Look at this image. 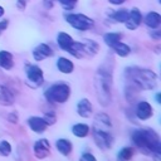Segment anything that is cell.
<instances>
[{
	"instance_id": "16",
	"label": "cell",
	"mask_w": 161,
	"mask_h": 161,
	"mask_svg": "<svg viewBox=\"0 0 161 161\" xmlns=\"http://www.w3.org/2000/svg\"><path fill=\"white\" fill-rule=\"evenodd\" d=\"M57 68L60 73H64V74H69L73 72L74 69V64L70 59L65 58V57H59L58 60H57Z\"/></svg>"
},
{
	"instance_id": "24",
	"label": "cell",
	"mask_w": 161,
	"mask_h": 161,
	"mask_svg": "<svg viewBox=\"0 0 161 161\" xmlns=\"http://www.w3.org/2000/svg\"><path fill=\"white\" fill-rule=\"evenodd\" d=\"M112 49H113V52L117 54V55H119V57H127L130 53H131V48L127 45V44H125L123 42H116L112 47H111Z\"/></svg>"
},
{
	"instance_id": "7",
	"label": "cell",
	"mask_w": 161,
	"mask_h": 161,
	"mask_svg": "<svg viewBox=\"0 0 161 161\" xmlns=\"http://www.w3.org/2000/svg\"><path fill=\"white\" fill-rule=\"evenodd\" d=\"M25 74L29 80V84L31 87H39L44 82V74L40 67L35 64H26L25 67Z\"/></svg>"
},
{
	"instance_id": "2",
	"label": "cell",
	"mask_w": 161,
	"mask_h": 161,
	"mask_svg": "<svg viewBox=\"0 0 161 161\" xmlns=\"http://www.w3.org/2000/svg\"><path fill=\"white\" fill-rule=\"evenodd\" d=\"M125 78L130 86L137 91H150L157 84V75L155 72L141 67H127L125 69Z\"/></svg>"
},
{
	"instance_id": "33",
	"label": "cell",
	"mask_w": 161,
	"mask_h": 161,
	"mask_svg": "<svg viewBox=\"0 0 161 161\" xmlns=\"http://www.w3.org/2000/svg\"><path fill=\"white\" fill-rule=\"evenodd\" d=\"M43 4H44V6L47 9H50L54 5V0H43Z\"/></svg>"
},
{
	"instance_id": "5",
	"label": "cell",
	"mask_w": 161,
	"mask_h": 161,
	"mask_svg": "<svg viewBox=\"0 0 161 161\" xmlns=\"http://www.w3.org/2000/svg\"><path fill=\"white\" fill-rule=\"evenodd\" d=\"M93 140L96 146L102 150V151H108L112 148L113 146V135L109 132L108 128H102V127H97V126H92L91 128Z\"/></svg>"
},
{
	"instance_id": "37",
	"label": "cell",
	"mask_w": 161,
	"mask_h": 161,
	"mask_svg": "<svg viewBox=\"0 0 161 161\" xmlns=\"http://www.w3.org/2000/svg\"><path fill=\"white\" fill-rule=\"evenodd\" d=\"M151 35H152V38H153L155 40H158V39H160V30H156V33H152Z\"/></svg>"
},
{
	"instance_id": "34",
	"label": "cell",
	"mask_w": 161,
	"mask_h": 161,
	"mask_svg": "<svg viewBox=\"0 0 161 161\" xmlns=\"http://www.w3.org/2000/svg\"><path fill=\"white\" fill-rule=\"evenodd\" d=\"M16 6H18L20 10H24V9H25V0H18Z\"/></svg>"
},
{
	"instance_id": "11",
	"label": "cell",
	"mask_w": 161,
	"mask_h": 161,
	"mask_svg": "<svg viewBox=\"0 0 161 161\" xmlns=\"http://www.w3.org/2000/svg\"><path fill=\"white\" fill-rule=\"evenodd\" d=\"M142 21V15H141V11L137 9V8H133L131 11H128V16H127V20L125 21L126 24V28L130 29V30H135L140 26Z\"/></svg>"
},
{
	"instance_id": "25",
	"label": "cell",
	"mask_w": 161,
	"mask_h": 161,
	"mask_svg": "<svg viewBox=\"0 0 161 161\" xmlns=\"http://www.w3.org/2000/svg\"><path fill=\"white\" fill-rule=\"evenodd\" d=\"M127 16H128V10L127 9H119L117 11H111L109 13V18H112L117 23H125L127 20Z\"/></svg>"
},
{
	"instance_id": "20",
	"label": "cell",
	"mask_w": 161,
	"mask_h": 161,
	"mask_svg": "<svg viewBox=\"0 0 161 161\" xmlns=\"http://www.w3.org/2000/svg\"><path fill=\"white\" fill-rule=\"evenodd\" d=\"M0 67L6 70H10L14 67V58L10 52L0 50Z\"/></svg>"
},
{
	"instance_id": "22",
	"label": "cell",
	"mask_w": 161,
	"mask_h": 161,
	"mask_svg": "<svg viewBox=\"0 0 161 161\" xmlns=\"http://www.w3.org/2000/svg\"><path fill=\"white\" fill-rule=\"evenodd\" d=\"M133 153H135L133 147L125 146V147L118 150V152L116 155V158H117V161H130L133 157Z\"/></svg>"
},
{
	"instance_id": "12",
	"label": "cell",
	"mask_w": 161,
	"mask_h": 161,
	"mask_svg": "<svg viewBox=\"0 0 161 161\" xmlns=\"http://www.w3.org/2000/svg\"><path fill=\"white\" fill-rule=\"evenodd\" d=\"M26 123L29 126V128L35 132V133H44L45 130L48 128V125L45 123V121L43 119V117L39 116H31L26 119Z\"/></svg>"
},
{
	"instance_id": "19",
	"label": "cell",
	"mask_w": 161,
	"mask_h": 161,
	"mask_svg": "<svg viewBox=\"0 0 161 161\" xmlns=\"http://www.w3.org/2000/svg\"><path fill=\"white\" fill-rule=\"evenodd\" d=\"M72 133L78 138H84L91 133V127L87 123H75L72 126Z\"/></svg>"
},
{
	"instance_id": "31",
	"label": "cell",
	"mask_w": 161,
	"mask_h": 161,
	"mask_svg": "<svg viewBox=\"0 0 161 161\" xmlns=\"http://www.w3.org/2000/svg\"><path fill=\"white\" fill-rule=\"evenodd\" d=\"M6 118H8V121L9 122H11V123H18V114L15 113V112H10L8 116H6Z\"/></svg>"
},
{
	"instance_id": "6",
	"label": "cell",
	"mask_w": 161,
	"mask_h": 161,
	"mask_svg": "<svg viewBox=\"0 0 161 161\" xmlns=\"http://www.w3.org/2000/svg\"><path fill=\"white\" fill-rule=\"evenodd\" d=\"M65 20L70 26H73L77 30H82V31L88 30L94 25V21L84 14H67Z\"/></svg>"
},
{
	"instance_id": "1",
	"label": "cell",
	"mask_w": 161,
	"mask_h": 161,
	"mask_svg": "<svg viewBox=\"0 0 161 161\" xmlns=\"http://www.w3.org/2000/svg\"><path fill=\"white\" fill-rule=\"evenodd\" d=\"M131 140L143 155H148L153 161H161V140L152 128H137L131 133Z\"/></svg>"
},
{
	"instance_id": "3",
	"label": "cell",
	"mask_w": 161,
	"mask_h": 161,
	"mask_svg": "<svg viewBox=\"0 0 161 161\" xmlns=\"http://www.w3.org/2000/svg\"><path fill=\"white\" fill-rule=\"evenodd\" d=\"M94 89L98 103L107 107L112 101V69L106 64L101 65L94 74Z\"/></svg>"
},
{
	"instance_id": "14",
	"label": "cell",
	"mask_w": 161,
	"mask_h": 161,
	"mask_svg": "<svg viewBox=\"0 0 161 161\" xmlns=\"http://www.w3.org/2000/svg\"><path fill=\"white\" fill-rule=\"evenodd\" d=\"M55 147L57 151L63 156H68L73 151V143L68 138H58L55 141Z\"/></svg>"
},
{
	"instance_id": "32",
	"label": "cell",
	"mask_w": 161,
	"mask_h": 161,
	"mask_svg": "<svg viewBox=\"0 0 161 161\" xmlns=\"http://www.w3.org/2000/svg\"><path fill=\"white\" fill-rule=\"evenodd\" d=\"M8 25H9V20L8 19H4V20L0 21V34L8 28Z\"/></svg>"
},
{
	"instance_id": "9",
	"label": "cell",
	"mask_w": 161,
	"mask_h": 161,
	"mask_svg": "<svg viewBox=\"0 0 161 161\" xmlns=\"http://www.w3.org/2000/svg\"><path fill=\"white\" fill-rule=\"evenodd\" d=\"M135 114L140 121H147L153 116V108L147 101H138L135 108Z\"/></svg>"
},
{
	"instance_id": "27",
	"label": "cell",
	"mask_w": 161,
	"mask_h": 161,
	"mask_svg": "<svg viewBox=\"0 0 161 161\" xmlns=\"http://www.w3.org/2000/svg\"><path fill=\"white\" fill-rule=\"evenodd\" d=\"M11 152H13V147H11L10 142L6 140H1L0 141V156L8 157V156H10Z\"/></svg>"
},
{
	"instance_id": "15",
	"label": "cell",
	"mask_w": 161,
	"mask_h": 161,
	"mask_svg": "<svg viewBox=\"0 0 161 161\" xmlns=\"http://www.w3.org/2000/svg\"><path fill=\"white\" fill-rule=\"evenodd\" d=\"M73 42H74V39H73L69 34H67V33H64V31H60V33H58V35H57V43H58L59 48H60L62 50L67 52V53H68V50L70 49Z\"/></svg>"
},
{
	"instance_id": "10",
	"label": "cell",
	"mask_w": 161,
	"mask_h": 161,
	"mask_svg": "<svg viewBox=\"0 0 161 161\" xmlns=\"http://www.w3.org/2000/svg\"><path fill=\"white\" fill-rule=\"evenodd\" d=\"M54 52L52 49L50 45L45 44V43H40L38 44L34 49H33V58L36 60V62H42L44 60L45 58H49V57H53Z\"/></svg>"
},
{
	"instance_id": "30",
	"label": "cell",
	"mask_w": 161,
	"mask_h": 161,
	"mask_svg": "<svg viewBox=\"0 0 161 161\" xmlns=\"http://www.w3.org/2000/svg\"><path fill=\"white\" fill-rule=\"evenodd\" d=\"M79 161H97V158H96V156H94L93 153H91V152H84V153L80 155Z\"/></svg>"
},
{
	"instance_id": "4",
	"label": "cell",
	"mask_w": 161,
	"mask_h": 161,
	"mask_svg": "<svg viewBox=\"0 0 161 161\" xmlns=\"http://www.w3.org/2000/svg\"><path fill=\"white\" fill-rule=\"evenodd\" d=\"M70 93V87L64 82H59L48 87L44 92V97L48 102L52 103H65L69 99Z\"/></svg>"
},
{
	"instance_id": "26",
	"label": "cell",
	"mask_w": 161,
	"mask_h": 161,
	"mask_svg": "<svg viewBox=\"0 0 161 161\" xmlns=\"http://www.w3.org/2000/svg\"><path fill=\"white\" fill-rule=\"evenodd\" d=\"M122 38V34L121 33H106L103 35V40L104 43L111 48L116 42H119Z\"/></svg>"
},
{
	"instance_id": "18",
	"label": "cell",
	"mask_w": 161,
	"mask_h": 161,
	"mask_svg": "<svg viewBox=\"0 0 161 161\" xmlns=\"http://www.w3.org/2000/svg\"><path fill=\"white\" fill-rule=\"evenodd\" d=\"M93 126H97V127H102V128H108L111 130L112 128V122H111V118L107 113H97L96 117H94V122H93Z\"/></svg>"
},
{
	"instance_id": "23",
	"label": "cell",
	"mask_w": 161,
	"mask_h": 161,
	"mask_svg": "<svg viewBox=\"0 0 161 161\" xmlns=\"http://www.w3.org/2000/svg\"><path fill=\"white\" fill-rule=\"evenodd\" d=\"M83 45H84L86 57H93V55H96L98 53V44L94 40L83 39Z\"/></svg>"
},
{
	"instance_id": "17",
	"label": "cell",
	"mask_w": 161,
	"mask_h": 161,
	"mask_svg": "<svg viewBox=\"0 0 161 161\" xmlns=\"http://www.w3.org/2000/svg\"><path fill=\"white\" fill-rule=\"evenodd\" d=\"M15 101V97L13 94V92L5 87V86H0V104L3 106H11Z\"/></svg>"
},
{
	"instance_id": "36",
	"label": "cell",
	"mask_w": 161,
	"mask_h": 161,
	"mask_svg": "<svg viewBox=\"0 0 161 161\" xmlns=\"http://www.w3.org/2000/svg\"><path fill=\"white\" fill-rule=\"evenodd\" d=\"M155 101H156V103H157V104H160V103H161V93H160V92L155 94Z\"/></svg>"
},
{
	"instance_id": "35",
	"label": "cell",
	"mask_w": 161,
	"mask_h": 161,
	"mask_svg": "<svg viewBox=\"0 0 161 161\" xmlns=\"http://www.w3.org/2000/svg\"><path fill=\"white\" fill-rule=\"evenodd\" d=\"M111 4H114V5H121V4H123L126 0H108Z\"/></svg>"
},
{
	"instance_id": "21",
	"label": "cell",
	"mask_w": 161,
	"mask_h": 161,
	"mask_svg": "<svg viewBox=\"0 0 161 161\" xmlns=\"http://www.w3.org/2000/svg\"><path fill=\"white\" fill-rule=\"evenodd\" d=\"M145 24L150 28V29H157L161 24V15L156 11H151L146 15L145 18Z\"/></svg>"
},
{
	"instance_id": "13",
	"label": "cell",
	"mask_w": 161,
	"mask_h": 161,
	"mask_svg": "<svg viewBox=\"0 0 161 161\" xmlns=\"http://www.w3.org/2000/svg\"><path fill=\"white\" fill-rule=\"evenodd\" d=\"M77 113L82 118H89L93 113V106L87 98H80L77 103Z\"/></svg>"
},
{
	"instance_id": "29",
	"label": "cell",
	"mask_w": 161,
	"mask_h": 161,
	"mask_svg": "<svg viewBox=\"0 0 161 161\" xmlns=\"http://www.w3.org/2000/svg\"><path fill=\"white\" fill-rule=\"evenodd\" d=\"M58 1L60 3V5H62L65 10H70V9H73L74 5H75V3H77V0H58Z\"/></svg>"
},
{
	"instance_id": "38",
	"label": "cell",
	"mask_w": 161,
	"mask_h": 161,
	"mask_svg": "<svg viewBox=\"0 0 161 161\" xmlns=\"http://www.w3.org/2000/svg\"><path fill=\"white\" fill-rule=\"evenodd\" d=\"M3 15H4V8L0 6V16H3Z\"/></svg>"
},
{
	"instance_id": "8",
	"label": "cell",
	"mask_w": 161,
	"mask_h": 161,
	"mask_svg": "<svg viewBox=\"0 0 161 161\" xmlns=\"http://www.w3.org/2000/svg\"><path fill=\"white\" fill-rule=\"evenodd\" d=\"M50 142L47 138H39L33 145V153L38 160H43L50 155Z\"/></svg>"
},
{
	"instance_id": "28",
	"label": "cell",
	"mask_w": 161,
	"mask_h": 161,
	"mask_svg": "<svg viewBox=\"0 0 161 161\" xmlns=\"http://www.w3.org/2000/svg\"><path fill=\"white\" fill-rule=\"evenodd\" d=\"M43 119L45 121V123L48 125V127L49 126H53L55 122H57V116H55V113L54 112H45L44 113V116H43Z\"/></svg>"
}]
</instances>
